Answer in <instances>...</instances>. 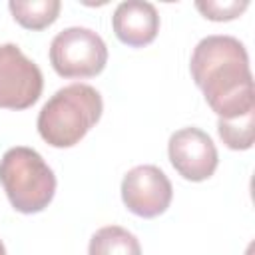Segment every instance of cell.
Wrapping results in <instances>:
<instances>
[{
  "instance_id": "cell-1",
  "label": "cell",
  "mask_w": 255,
  "mask_h": 255,
  "mask_svg": "<svg viewBox=\"0 0 255 255\" xmlns=\"http://www.w3.org/2000/svg\"><path fill=\"white\" fill-rule=\"evenodd\" d=\"M189 70L219 120H231L255 110L249 56L237 38L207 36L199 40L193 48Z\"/></svg>"
},
{
  "instance_id": "cell-2",
  "label": "cell",
  "mask_w": 255,
  "mask_h": 255,
  "mask_svg": "<svg viewBox=\"0 0 255 255\" xmlns=\"http://www.w3.org/2000/svg\"><path fill=\"white\" fill-rule=\"evenodd\" d=\"M102 96L88 84L60 88L38 114V131L52 147L76 145L102 118Z\"/></svg>"
},
{
  "instance_id": "cell-3",
  "label": "cell",
  "mask_w": 255,
  "mask_h": 255,
  "mask_svg": "<svg viewBox=\"0 0 255 255\" xmlns=\"http://www.w3.org/2000/svg\"><path fill=\"white\" fill-rule=\"evenodd\" d=\"M0 183L20 213L32 215L48 207L56 193V175L44 157L26 145L10 147L0 159Z\"/></svg>"
},
{
  "instance_id": "cell-4",
  "label": "cell",
  "mask_w": 255,
  "mask_h": 255,
  "mask_svg": "<svg viewBox=\"0 0 255 255\" xmlns=\"http://www.w3.org/2000/svg\"><path fill=\"white\" fill-rule=\"evenodd\" d=\"M50 64L62 78H94L108 64V48L98 32L72 26L54 36Z\"/></svg>"
},
{
  "instance_id": "cell-5",
  "label": "cell",
  "mask_w": 255,
  "mask_h": 255,
  "mask_svg": "<svg viewBox=\"0 0 255 255\" xmlns=\"http://www.w3.org/2000/svg\"><path fill=\"white\" fill-rule=\"evenodd\" d=\"M44 88L42 70L24 56L16 44L0 46V108L26 110L34 106Z\"/></svg>"
},
{
  "instance_id": "cell-6",
  "label": "cell",
  "mask_w": 255,
  "mask_h": 255,
  "mask_svg": "<svg viewBox=\"0 0 255 255\" xmlns=\"http://www.w3.org/2000/svg\"><path fill=\"white\" fill-rule=\"evenodd\" d=\"M171 197V181L157 165H137L124 175L122 199L133 215L143 219L157 217L169 207Z\"/></svg>"
},
{
  "instance_id": "cell-7",
  "label": "cell",
  "mask_w": 255,
  "mask_h": 255,
  "mask_svg": "<svg viewBox=\"0 0 255 255\" xmlns=\"http://www.w3.org/2000/svg\"><path fill=\"white\" fill-rule=\"evenodd\" d=\"M167 153L173 169L187 181H205L219 163L213 139L199 128H181L171 133Z\"/></svg>"
},
{
  "instance_id": "cell-8",
  "label": "cell",
  "mask_w": 255,
  "mask_h": 255,
  "mask_svg": "<svg viewBox=\"0 0 255 255\" xmlns=\"http://www.w3.org/2000/svg\"><path fill=\"white\" fill-rule=\"evenodd\" d=\"M112 26L120 42L131 48H141L155 40L159 32V16L151 2L128 0L114 10Z\"/></svg>"
},
{
  "instance_id": "cell-9",
  "label": "cell",
  "mask_w": 255,
  "mask_h": 255,
  "mask_svg": "<svg viewBox=\"0 0 255 255\" xmlns=\"http://www.w3.org/2000/svg\"><path fill=\"white\" fill-rule=\"evenodd\" d=\"M88 255H141V247L131 231L120 225H106L92 235Z\"/></svg>"
},
{
  "instance_id": "cell-10",
  "label": "cell",
  "mask_w": 255,
  "mask_h": 255,
  "mask_svg": "<svg viewBox=\"0 0 255 255\" xmlns=\"http://www.w3.org/2000/svg\"><path fill=\"white\" fill-rule=\"evenodd\" d=\"M8 8L14 20L26 30H44L56 22L60 0H10Z\"/></svg>"
},
{
  "instance_id": "cell-11",
  "label": "cell",
  "mask_w": 255,
  "mask_h": 255,
  "mask_svg": "<svg viewBox=\"0 0 255 255\" xmlns=\"http://www.w3.org/2000/svg\"><path fill=\"white\" fill-rule=\"evenodd\" d=\"M253 120H255V110L231 118V120H219L217 122V131L223 143L229 149H249L253 145Z\"/></svg>"
},
{
  "instance_id": "cell-12",
  "label": "cell",
  "mask_w": 255,
  "mask_h": 255,
  "mask_svg": "<svg viewBox=\"0 0 255 255\" xmlns=\"http://www.w3.org/2000/svg\"><path fill=\"white\" fill-rule=\"evenodd\" d=\"M249 6V0H229V2H215V0H197L195 8L213 22H227L241 16Z\"/></svg>"
},
{
  "instance_id": "cell-13",
  "label": "cell",
  "mask_w": 255,
  "mask_h": 255,
  "mask_svg": "<svg viewBox=\"0 0 255 255\" xmlns=\"http://www.w3.org/2000/svg\"><path fill=\"white\" fill-rule=\"evenodd\" d=\"M0 255H6V247H4V243L0 241Z\"/></svg>"
}]
</instances>
